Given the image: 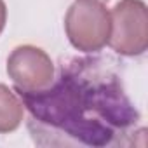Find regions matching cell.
<instances>
[{
  "label": "cell",
  "instance_id": "1",
  "mask_svg": "<svg viewBox=\"0 0 148 148\" xmlns=\"http://www.w3.org/2000/svg\"><path fill=\"white\" fill-rule=\"evenodd\" d=\"M32 122L45 136H63L87 146L112 145L139 119L117 75L92 59L63 64L58 80L37 92H19Z\"/></svg>",
  "mask_w": 148,
  "mask_h": 148
},
{
  "label": "cell",
  "instance_id": "2",
  "mask_svg": "<svg viewBox=\"0 0 148 148\" xmlns=\"http://www.w3.org/2000/svg\"><path fill=\"white\" fill-rule=\"evenodd\" d=\"M64 30L70 44L77 51L98 52L110 38V11L101 2L75 0L66 12Z\"/></svg>",
  "mask_w": 148,
  "mask_h": 148
},
{
  "label": "cell",
  "instance_id": "3",
  "mask_svg": "<svg viewBox=\"0 0 148 148\" xmlns=\"http://www.w3.org/2000/svg\"><path fill=\"white\" fill-rule=\"evenodd\" d=\"M108 45L122 56H141L148 47V9L143 0H120L110 12Z\"/></svg>",
  "mask_w": 148,
  "mask_h": 148
},
{
  "label": "cell",
  "instance_id": "4",
  "mask_svg": "<svg viewBox=\"0 0 148 148\" xmlns=\"http://www.w3.org/2000/svg\"><path fill=\"white\" fill-rule=\"evenodd\" d=\"M7 73L18 92H37L52 84L56 70L45 51L35 45H19L7 58Z\"/></svg>",
  "mask_w": 148,
  "mask_h": 148
},
{
  "label": "cell",
  "instance_id": "5",
  "mask_svg": "<svg viewBox=\"0 0 148 148\" xmlns=\"http://www.w3.org/2000/svg\"><path fill=\"white\" fill-rule=\"evenodd\" d=\"M25 115V106L21 98L9 89L7 86L0 84V134L14 132Z\"/></svg>",
  "mask_w": 148,
  "mask_h": 148
},
{
  "label": "cell",
  "instance_id": "6",
  "mask_svg": "<svg viewBox=\"0 0 148 148\" xmlns=\"http://www.w3.org/2000/svg\"><path fill=\"white\" fill-rule=\"evenodd\" d=\"M5 23H7V7L4 0H0V35L5 28Z\"/></svg>",
  "mask_w": 148,
  "mask_h": 148
},
{
  "label": "cell",
  "instance_id": "7",
  "mask_svg": "<svg viewBox=\"0 0 148 148\" xmlns=\"http://www.w3.org/2000/svg\"><path fill=\"white\" fill-rule=\"evenodd\" d=\"M94 2H101V4H106L108 0H94Z\"/></svg>",
  "mask_w": 148,
  "mask_h": 148
}]
</instances>
